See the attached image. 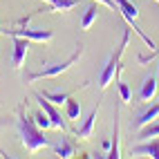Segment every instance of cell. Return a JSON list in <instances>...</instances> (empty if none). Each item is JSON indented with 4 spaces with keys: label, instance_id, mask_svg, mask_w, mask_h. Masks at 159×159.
<instances>
[{
    "label": "cell",
    "instance_id": "17",
    "mask_svg": "<svg viewBox=\"0 0 159 159\" xmlns=\"http://www.w3.org/2000/svg\"><path fill=\"white\" fill-rule=\"evenodd\" d=\"M152 137H159V121H152L150 125L141 128L137 139H139V141H148V139H152Z\"/></svg>",
    "mask_w": 159,
    "mask_h": 159
},
{
    "label": "cell",
    "instance_id": "14",
    "mask_svg": "<svg viewBox=\"0 0 159 159\" xmlns=\"http://www.w3.org/2000/svg\"><path fill=\"white\" fill-rule=\"evenodd\" d=\"M45 99H49L54 105H61V103H65L70 97H74L76 94V90H72V92H49V90H45V92H40Z\"/></svg>",
    "mask_w": 159,
    "mask_h": 159
},
{
    "label": "cell",
    "instance_id": "11",
    "mask_svg": "<svg viewBox=\"0 0 159 159\" xmlns=\"http://www.w3.org/2000/svg\"><path fill=\"white\" fill-rule=\"evenodd\" d=\"M108 159H119L121 157V146H119V108L114 110V132H112V146L110 152L105 155Z\"/></svg>",
    "mask_w": 159,
    "mask_h": 159
},
{
    "label": "cell",
    "instance_id": "16",
    "mask_svg": "<svg viewBox=\"0 0 159 159\" xmlns=\"http://www.w3.org/2000/svg\"><path fill=\"white\" fill-rule=\"evenodd\" d=\"M65 105H67V119L70 121H79L81 119V103H79V99L70 97L65 101Z\"/></svg>",
    "mask_w": 159,
    "mask_h": 159
},
{
    "label": "cell",
    "instance_id": "15",
    "mask_svg": "<svg viewBox=\"0 0 159 159\" xmlns=\"http://www.w3.org/2000/svg\"><path fill=\"white\" fill-rule=\"evenodd\" d=\"M97 18H99V7H97V5L88 7L85 16H83V20H81V29H83V31H88V29L94 25V20H97Z\"/></svg>",
    "mask_w": 159,
    "mask_h": 159
},
{
    "label": "cell",
    "instance_id": "22",
    "mask_svg": "<svg viewBox=\"0 0 159 159\" xmlns=\"http://www.w3.org/2000/svg\"><path fill=\"white\" fill-rule=\"evenodd\" d=\"M155 56H159V49H157V52H152L150 56H143V54H141V56L137 58V61H139V63H148V61H150V58H155Z\"/></svg>",
    "mask_w": 159,
    "mask_h": 159
},
{
    "label": "cell",
    "instance_id": "18",
    "mask_svg": "<svg viewBox=\"0 0 159 159\" xmlns=\"http://www.w3.org/2000/svg\"><path fill=\"white\" fill-rule=\"evenodd\" d=\"M76 5H79V0H58V2L49 5V9H47V11H49V14H58V11H70V9H74Z\"/></svg>",
    "mask_w": 159,
    "mask_h": 159
},
{
    "label": "cell",
    "instance_id": "5",
    "mask_svg": "<svg viewBox=\"0 0 159 159\" xmlns=\"http://www.w3.org/2000/svg\"><path fill=\"white\" fill-rule=\"evenodd\" d=\"M2 34H9V36H20V38H27V40H36V43H49L54 38V31L49 29H31V27H25V29H2Z\"/></svg>",
    "mask_w": 159,
    "mask_h": 159
},
{
    "label": "cell",
    "instance_id": "12",
    "mask_svg": "<svg viewBox=\"0 0 159 159\" xmlns=\"http://www.w3.org/2000/svg\"><path fill=\"white\" fill-rule=\"evenodd\" d=\"M157 116H159V103L157 105H150L139 119L134 121V130H141V128H146V125H150L152 121H157Z\"/></svg>",
    "mask_w": 159,
    "mask_h": 159
},
{
    "label": "cell",
    "instance_id": "7",
    "mask_svg": "<svg viewBox=\"0 0 159 159\" xmlns=\"http://www.w3.org/2000/svg\"><path fill=\"white\" fill-rule=\"evenodd\" d=\"M29 43H31V40L20 38V36L14 38V52H11V67H14V70H20V67H23V63H25V58H27V52H29Z\"/></svg>",
    "mask_w": 159,
    "mask_h": 159
},
{
    "label": "cell",
    "instance_id": "8",
    "mask_svg": "<svg viewBox=\"0 0 159 159\" xmlns=\"http://www.w3.org/2000/svg\"><path fill=\"white\" fill-rule=\"evenodd\" d=\"M99 108H101V103L97 101V108H92L90 116L79 125L76 130H74V132H76V137H81V139H90V137H92V132H94V123H97V114H99Z\"/></svg>",
    "mask_w": 159,
    "mask_h": 159
},
{
    "label": "cell",
    "instance_id": "20",
    "mask_svg": "<svg viewBox=\"0 0 159 159\" xmlns=\"http://www.w3.org/2000/svg\"><path fill=\"white\" fill-rule=\"evenodd\" d=\"M116 85H119V97L123 103H132V92L128 88V83H123V81H116Z\"/></svg>",
    "mask_w": 159,
    "mask_h": 159
},
{
    "label": "cell",
    "instance_id": "10",
    "mask_svg": "<svg viewBox=\"0 0 159 159\" xmlns=\"http://www.w3.org/2000/svg\"><path fill=\"white\" fill-rule=\"evenodd\" d=\"M132 155H146V157H152L159 159V139L157 141H143V143H137L132 146Z\"/></svg>",
    "mask_w": 159,
    "mask_h": 159
},
{
    "label": "cell",
    "instance_id": "9",
    "mask_svg": "<svg viewBox=\"0 0 159 159\" xmlns=\"http://www.w3.org/2000/svg\"><path fill=\"white\" fill-rule=\"evenodd\" d=\"M157 88H159V81L157 76H148L143 83H141V90H139V101L141 103H150L157 94Z\"/></svg>",
    "mask_w": 159,
    "mask_h": 159
},
{
    "label": "cell",
    "instance_id": "13",
    "mask_svg": "<svg viewBox=\"0 0 159 159\" xmlns=\"http://www.w3.org/2000/svg\"><path fill=\"white\" fill-rule=\"evenodd\" d=\"M54 150H56V155H58V157H63V159H70V157H74L76 148H74V143L67 139V137H61V141L54 146Z\"/></svg>",
    "mask_w": 159,
    "mask_h": 159
},
{
    "label": "cell",
    "instance_id": "21",
    "mask_svg": "<svg viewBox=\"0 0 159 159\" xmlns=\"http://www.w3.org/2000/svg\"><path fill=\"white\" fill-rule=\"evenodd\" d=\"M97 2H101V5H105V7H110V9H114V11H119V7H116L114 0H97Z\"/></svg>",
    "mask_w": 159,
    "mask_h": 159
},
{
    "label": "cell",
    "instance_id": "26",
    "mask_svg": "<svg viewBox=\"0 0 159 159\" xmlns=\"http://www.w3.org/2000/svg\"><path fill=\"white\" fill-rule=\"evenodd\" d=\"M0 157H7V155H2V152H0Z\"/></svg>",
    "mask_w": 159,
    "mask_h": 159
},
{
    "label": "cell",
    "instance_id": "19",
    "mask_svg": "<svg viewBox=\"0 0 159 159\" xmlns=\"http://www.w3.org/2000/svg\"><path fill=\"white\" fill-rule=\"evenodd\" d=\"M31 119H34V123L38 125L40 130H47V128H54V125H52V119L45 114V110H40V112H36L34 116H31Z\"/></svg>",
    "mask_w": 159,
    "mask_h": 159
},
{
    "label": "cell",
    "instance_id": "4",
    "mask_svg": "<svg viewBox=\"0 0 159 159\" xmlns=\"http://www.w3.org/2000/svg\"><path fill=\"white\" fill-rule=\"evenodd\" d=\"M114 2H116V7H119L121 16L125 18V23H128V25L137 31V34L141 36L143 43L150 47V49H152V47H157V45H155V40H152L150 36H146V34H143V29L137 25V18H139V9H137V5H134V2H130V0H114Z\"/></svg>",
    "mask_w": 159,
    "mask_h": 159
},
{
    "label": "cell",
    "instance_id": "25",
    "mask_svg": "<svg viewBox=\"0 0 159 159\" xmlns=\"http://www.w3.org/2000/svg\"><path fill=\"white\" fill-rule=\"evenodd\" d=\"M157 58H159V56H157ZM157 81H159V72H157Z\"/></svg>",
    "mask_w": 159,
    "mask_h": 159
},
{
    "label": "cell",
    "instance_id": "2",
    "mask_svg": "<svg viewBox=\"0 0 159 159\" xmlns=\"http://www.w3.org/2000/svg\"><path fill=\"white\" fill-rule=\"evenodd\" d=\"M128 40H130V29H123L121 43L116 45V49L112 52L110 61L105 63V67H103L101 76H99V88H101V90H105V88H108L110 83H112V81L116 79V74H119V70H121V56H123L125 47H128Z\"/></svg>",
    "mask_w": 159,
    "mask_h": 159
},
{
    "label": "cell",
    "instance_id": "3",
    "mask_svg": "<svg viewBox=\"0 0 159 159\" xmlns=\"http://www.w3.org/2000/svg\"><path fill=\"white\" fill-rule=\"evenodd\" d=\"M83 56V45L79 43L76 45V49L70 54V58L67 61H63V63H54V65H47V67H43V70H38V72H27L25 74V83H34V81H38V79H56V76H61L63 72H67L74 63H76L79 58Z\"/></svg>",
    "mask_w": 159,
    "mask_h": 159
},
{
    "label": "cell",
    "instance_id": "27",
    "mask_svg": "<svg viewBox=\"0 0 159 159\" xmlns=\"http://www.w3.org/2000/svg\"><path fill=\"white\" fill-rule=\"evenodd\" d=\"M0 31H2V29H0Z\"/></svg>",
    "mask_w": 159,
    "mask_h": 159
},
{
    "label": "cell",
    "instance_id": "28",
    "mask_svg": "<svg viewBox=\"0 0 159 159\" xmlns=\"http://www.w3.org/2000/svg\"><path fill=\"white\" fill-rule=\"evenodd\" d=\"M157 2H159V0H157Z\"/></svg>",
    "mask_w": 159,
    "mask_h": 159
},
{
    "label": "cell",
    "instance_id": "24",
    "mask_svg": "<svg viewBox=\"0 0 159 159\" xmlns=\"http://www.w3.org/2000/svg\"><path fill=\"white\" fill-rule=\"evenodd\" d=\"M45 2H49V5H54V2H58V0H45Z\"/></svg>",
    "mask_w": 159,
    "mask_h": 159
},
{
    "label": "cell",
    "instance_id": "23",
    "mask_svg": "<svg viewBox=\"0 0 159 159\" xmlns=\"http://www.w3.org/2000/svg\"><path fill=\"white\" fill-rule=\"evenodd\" d=\"M5 125H7V116H0V130H2Z\"/></svg>",
    "mask_w": 159,
    "mask_h": 159
},
{
    "label": "cell",
    "instance_id": "1",
    "mask_svg": "<svg viewBox=\"0 0 159 159\" xmlns=\"http://www.w3.org/2000/svg\"><path fill=\"white\" fill-rule=\"evenodd\" d=\"M16 130L20 137V143L27 148V152H36L40 148H49V139L43 134V130L34 123L31 116L25 114V105H18V114H16Z\"/></svg>",
    "mask_w": 159,
    "mask_h": 159
},
{
    "label": "cell",
    "instance_id": "6",
    "mask_svg": "<svg viewBox=\"0 0 159 159\" xmlns=\"http://www.w3.org/2000/svg\"><path fill=\"white\" fill-rule=\"evenodd\" d=\"M36 99H38V103H40V110H45V114L52 119V125H54L56 130H61V132H65L67 130V125H65V121H63V116H61V112L54 108V103H52L49 99H45L40 92H36Z\"/></svg>",
    "mask_w": 159,
    "mask_h": 159
}]
</instances>
